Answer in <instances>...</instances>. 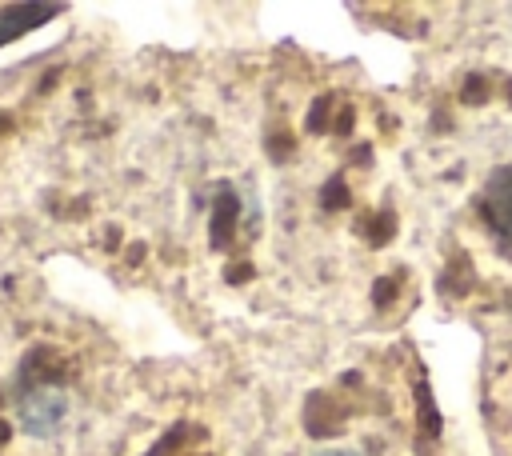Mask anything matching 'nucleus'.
Here are the masks:
<instances>
[{"mask_svg": "<svg viewBox=\"0 0 512 456\" xmlns=\"http://www.w3.org/2000/svg\"><path fill=\"white\" fill-rule=\"evenodd\" d=\"M484 216L492 224V232L500 236V244L512 248V164L496 172V180L484 192Z\"/></svg>", "mask_w": 512, "mask_h": 456, "instance_id": "obj_2", "label": "nucleus"}, {"mask_svg": "<svg viewBox=\"0 0 512 456\" xmlns=\"http://www.w3.org/2000/svg\"><path fill=\"white\" fill-rule=\"evenodd\" d=\"M316 456H364V452H356V448H324Z\"/></svg>", "mask_w": 512, "mask_h": 456, "instance_id": "obj_4", "label": "nucleus"}, {"mask_svg": "<svg viewBox=\"0 0 512 456\" xmlns=\"http://www.w3.org/2000/svg\"><path fill=\"white\" fill-rule=\"evenodd\" d=\"M60 12H64L60 4H8V8H0V44H12L16 36L40 28L44 20H52Z\"/></svg>", "mask_w": 512, "mask_h": 456, "instance_id": "obj_3", "label": "nucleus"}, {"mask_svg": "<svg viewBox=\"0 0 512 456\" xmlns=\"http://www.w3.org/2000/svg\"><path fill=\"white\" fill-rule=\"evenodd\" d=\"M64 420H68V396L60 388H52V384L32 388L24 396V404H20V428L28 436L48 440V436H56L64 428Z\"/></svg>", "mask_w": 512, "mask_h": 456, "instance_id": "obj_1", "label": "nucleus"}]
</instances>
